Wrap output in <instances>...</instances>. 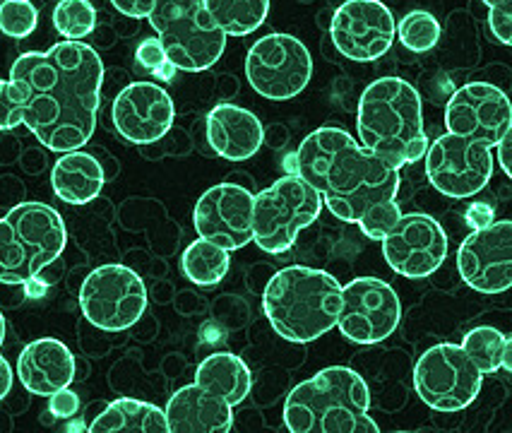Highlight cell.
<instances>
[{
	"label": "cell",
	"instance_id": "cell-20",
	"mask_svg": "<svg viewBox=\"0 0 512 433\" xmlns=\"http://www.w3.org/2000/svg\"><path fill=\"white\" fill-rule=\"evenodd\" d=\"M164 414L169 433H229L234 426V407L198 383L176 390Z\"/></svg>",
	"mask_w": 512,
	"mask_h": 433
},
{
	"label": "cell",
	"instance_id": "cell-30",
	"mask_svg": "<svg viewBox=\"0 0 512 433\" xmlns=\"http://www.w3.org/2000/svg\"><path fill=\"white\" fill-rule=\"evenodd\" d=\"M395 39L412 53H428L440 41V22L426 10H412L395 25Z\"/></svg>",
	"mask_w": 512,
	"mask_h": 433
},
{
	"label": "cell",
	"instance_id": "cell-1",
	"mask_svg": "<svg viewBox=\"0 0 512 433\" xmlns=\"http://www.w3.org/2000/svg\"><path fill=\"white\" fill-rule=\"evenodd\" d=\"M104 63L85 41L22 53L0 80V130L27 126L51 152L82 150L97 128Z\"/></svg>",
	"mask_w": 512,
	"mask_h": 433
},
{
	"label": "cell",
	"instance_id": "cell-13",
	"mask_svg": "<svg viewBox=\"0 0 512 433\" xmlns=\"http://www.w3.org/2000/svg\"><path fill=\"white\" fill-rule=\"evenodd\" d=\"M402 320V301L392 284L378 277H356L342 287L337 325L349 342L378 344L388 340Z\"/></svg>",
	"mask_w": 512,
	"mask_h": 433
},
{
	"label": "cell",
	"instance_id": "cell-3",
	"mask_svg": "<svg viewBox=\"0 0 512 433\" xmlns=\"http://www.w3.org/2000/svg\"><path fill=\"white\" fill-rule=\"evenodd\" d=\"M356 130L361 145L397 171L428 150L421 97L402 77H378L363 90Z\"/></svg>",
	"mask_w": 512,
	"mask_h": 433
},
{
	"label": "cell",
	"instance_id": "cell-10",
	"mask_svg": "<svg viewBox=\"0 0 512 433\" xmlns=\"http://www.w3.org/2000/svg\"><path fill=\"white\" fill-rule=\"evenodd\" d=\"M246 77L260 97L289 102L306 90L313 77L308 46L291 34L272 32L258 39L246 53Z\"/></svg>",
	"mask_w": 512,
	"mask_h": 433
},
{
	"label": "cell",
	"instance_id": "cell-22",
	"mask_svg": "<svg viewBox=\"0 0 512 433\" xmlns=\"http://www.w3.org/2000/svg\"><path fill=\"white\" fill-rule=\"evenodd\" d=\"M207 142L212 152L229 162H246L265 142L263 123L253 111L236 104H219L207 114Z\"/></svg>",
	"mask_w": 512,
	"mask_h": 433
},
{
	"label": "cell",
	"instance_id": "cell-27",
	"mask_svg": "<svg viewBox=\"0 0 512 433\" xmlns=\"http://www.w3.org/2000/svg\"><path fill=\"white\" fill-rule=\"evenodd\" d=\"M460 347L484 376L498 371H512V340L491 325H479L464 335Z\"/></svg>",
	"mask_w": 512,
	"mask_h": 433
},
{
	"label": "cell",
	"instance_id": "cell-6",
	"mask_svg": "<svg viewBox=\"0 0 512 433\" xmlns=\"http://www.w3.org/2000/svg\"><path fill=\"white\" fill-rule=\"evenodd\" d=\"M133 20H147L176 70L202 73L224 56L226 37L212 27L202 0H111Z\"/></svg>",
	"mask_w": 512,
	"mask_h": 433
},
{
	"label": "cell",
	"instance_id": "cell-17",
	"mask_svg": "<svg viewBox=\"0 0 512 433\" xmlns=\"http://www.w3.org/2000/svg\"><path fill=\"white\" fill-rule=\"evenodd\" d=\"M457 270L469 289L479 294H503L512 284V222L493 219L474 229L457 251Z\"/></svg>",
	"mask_w": 512,
	"mask_h": 433
},
{
	"label": "cell",
	"instance_id": "cell-33",
	"mask_svg": "<svg viewBox=\"0 0 512 433\" xmlns=\"http://www.w3.org/2000/svg\"><path fill=\"white\" fill-rule=\"evenodd\" d=\"M488 8V29H491L493 39L498 44L510 46L512 44V13H510V0H484Z\"/></svg>",
	"mask_w": 512,
	"mask_h": 433
},
{
	"label": "cell",
	"instance_id": "cell-4",
	"mask_svg": "<svg viewBox=\"0 0 512 433\" xmlns=\"http://www.w3.org/2000/svg\"><path fill=\"white\" fill-rule=\"evenodd\" d=\"M368 409L371 393L359 373L327 366L287 395L284 426L291 433H380Z\"/></svg>",
	"mask_w": 512,
	"mask_h": 433
},
{
	"label": "cell",
	"instance_id": "cell-5",
	"mask_svg": "<svg viewBox=\"0 0 512 433\" xmlns=\"http://www.w3.org/2000/svg\"><path fill=\"white\" fill-rule=\"evenodd\" d=\"M342 284L330 272L289 265L272 275L263 292V311L282 340L315 342L335 330Z\"/></svg>",
	"mask_w": 512,
	"mask_h": 433
},
{
	"label": "cell",
	"instance_id": "cell-21",
	"mask_svg": "<svg viewBox=\"0 0 512 433\" xmlns=\"http://www.w3.org/2000/svg\"><path fill=\"white\" fill-rule=\"evenodd\" d=\"M17 378L32 395L49 397L75 381V357L61 340L29 342L17 359Z\"/></svg>",
	"mask_w": 512,
	"mask_h": 433
},
{
	"label": "cell",
	"instance_id": "cell-29",
	"mask_svg": "<svg viewBox=\"0 0 512 433\" xmlns=\"http://www.w3.org/2000/svg\"><path fill=\"white\" fill-rule=\"evenodd\" d=\"M97 27V10L89 0H58L53 8V29L65 41H82Z\"/></svg>",
	"mask_w": 512,
	"mask_h": 433
},
{
	"label": "cell",
	"instance_id": "cell-15",
	"mask_svg": "<svg viewBox=\"0 0 512 433\" xmlns=\"http://www.w3.org/2000/svg\"><path fill=\"white\" fill-rule=\"evenodd\" d=\"M445 128L450 135L496 147L512 130L508 94L488 82H469L452 92L445 106Z\"/></svg>",
	"mask_w": 512,
	"mask_h": 433
},
{
	"label": "cell",
	"instance_id": "cell-12",
	"mask_svg": "<svg viewBox=\"0 0 512 433\" xmlns=\"http://www.w3.org/2000/svg\"><path fill=\"white\" fill-rule=\"evenodd\" d=\"M424 159L428 181L445 198H474L484 191L493 176L491 147L450 133L433 140Z\"/></svg>",
	"mask_w": 512,
	"mask_h": 433
},
{
	"label": "cell",
	"instance_id": "cell-23",
	"mask_svg": "<svg viewBox=\"0 0 512 433\" xmlns=\"http://www.w3.org/2000/svg\"><path fill=\"white\" fill-rule=\"evenodd\" d=\"M106 183L104 166L94 154L82 150L63 152L51 169V188L63 203L87 205L99 198Z\"/></svg>",
	"mask_w": 512,
	"mask_h": 433
},
{
	"label": "cell",
	"instance_id": "cell-38",
	"mask_svg": "<svg viewBox=\"0 0 512 433\" xmlns=\"http://www.w3.org/2000/svg\"><path fill=\"white\" fill-rule=\"evenodd\" d=\"M5 342V318H3V311H0V347H3Z\"/></svg>",
	"mask_w": 512,
	"mask_h": 433
},
{
	"label": "cell",
	"instance_id": "cell-28",
	"mask_svg": "<svg viewBox=\"0 0 512 433\" xmlns=\"http://www.w3.org/2000/svg\"><path fill=\"white\" fill-rule=\"evenodd\" d=\"M231 253L217 243L198 239L193 241L181 255V272L186 280L198 287H214L229 275Z\"/></svg>",
	"mask_w": 512,
	"mask_h": 433
},
{
	"label": "cell",
	"instance_id": "cell-16",
	"mask_svg": "<svg viewBox=\"0 0 512 433\" xmlns=\"http://www.w3.org/2000/svg\"><path fill=\"white\" fill-rule=\"evenodd\" d=\"M395 17L380 0H344L332 15L330 37L344 58L371 63L395 44Z\"/></svg>",
	"mask_w": 512,
	"mask_h": 433
},
{
	"label": "cell",
	"instance_id": "cell-9",
	"mask_svg": "<svg viewBox=\"0 0 512 433\" xmlns=\"http://www.w3.org/2000/svg\"><path fill=\"white\" fill-rule=\"evenodd\" d=\"M484 373L472 364L460 344L440 342L428 347L414 366V390L436 412H462L481 393Z\"/></svg>",
	"mask_w": 512,
	"mask_h": 433
},
{
	"label": "cell",
	"instance_id": "cell-32",
	"mask_svg": "<svg viewBox=\"0 0 512 433\" xmlns=\"http://www.w3.org/2000/svg\"><path fill=\"white\" fill-rule=\"evenodd\" d=\"M135 58H138V63L147 70V73L159 77V80L169 82L176 73V68L169 63V58H166V53L162 49V44H159V39H145V41H142V44L138 46V51H135Z\"/></svg>",
	"mask_w": 512,
	"mask_h": 433
},
{
	"label": "cell",
	"instance_id": "cell-18",
	"mask_svg": "<svg viewBox=\"0 0 512 433\" xmlns=\"http://www.w3.org/2000/svg\"><path fill=\"white\" fill-rule=\"evenodd\" d=\"M200 239L234 253L253 241V193L238 183H217L200 195L193 212Z\"/></svg>",
	"mask_w": 512,
	"mask_h": 433
},
{
	"label": "cell",
	"instance_id": "cell-19",
	"mask_svg": "<svg viewBox=\"0 0 512 433\" xmlns=\"http://www.w3.org/2000/svg\"><path fill=\"white\" fill-rule=\"evenodd\" d=\"M176 109L171 94L154 82H130L111 106L116 133L133 145H152L174 126Z\"/></svg>",
	"mask_w": 512,
	"mask_h": 433
},
{
	"label": "cell",
	"instance_id": "cell-36",
	"mask_svg": "<svg viewBox=\"0 0 512 433\" xmlns=\"http://www.w3.org/2000/svg\"><path fill=\"white\" fill-rule=\"evenodd\" d=\"M493 150H496V157H498V164H500V169H503V174L505 176H512V169H510V154H512V130L508 135H503V138H500V142L496 147H493Z\"/></svg>",
	"mask_w": 512,
	"mask_h": 433
},
{
	"label": "cell",
	"instance_id": "cell-37",
	"mask_svg": "<svg viewBox=\"0 0 512 433\" xmlns=\"http://www.w3.org/2000/svg\"><path fill=\"white\" fill-rule=\"evenodd\" d=\"M13 366L8 364V359L0 357V402L5 400V395L10 393V388H13Z\"/></svg>",
	"mask_w": 512,
	"mask_h": 433
},
{
	"label": "cell",
	"instance_id": "cell-25",
	"mask_svg": "<svg viewBox=\"0 0 512 433\" xmlns=\"http://www.w3.org/2000/svg\"><path fill=\"white\" fill-rule=\"evenodd\" d=\"M195 383L236 407L250 395L253 376L241 357L231 352H214L200 361L198 371H195Z\"/></svg>",
	"mask_w": 512,
	"mask_h": 433
},
{
	"label": "cell",
	"instance_id": "cell-7",
	"mask_svg": "<svg viewBox=\"0 0 512 433\" xmlns=\"http://www.w3.org/2000/svg\"><path fill=\"white\" fill-rule=\"evenodd\" d=\"M63 217L46 203H20L0 217V284H32L65 251Z\"/></svg>",
	"mask_w": 512,
	"mask_h": 433
},
{
	"label": "cell",
	"instance_id": "cell-26",
	"mask_svg": "<svg viewBox=\"0 0 512 433\" xmlns=\"http://www.w3.org/2000/svg\"><path fill=\"white\" fill-rule=\"evenodd\" d=\"M212 27L219 29L226 39L248 37L263 27L270 15V0H202Z\"/></svg>",
	"mask_w": 512,
	"mask_h": 433
},
{
	"label": "cell",
	"instance_id": "cell-2",
	"mask_svg": "<svg viewBox=\"0 0 512 433\" xmlns=\"http://www.w3.org/2000/svg\"><path fill=\"white\" fill-rule=\"evenodd\" d=\"M289 171L311 183L332 215L359 224L373 241L383 239L402 215L397 205L400 171L342 128L323 126L306 135L289 159Z\"/></svg>",
	"mask_w": 512,
	"mask_h": 433
},
{
	"label": "cell",
	"instance_id": "cell-34",
	"mask_svg": "<svg viewBox=\"0 0 512 433\" xmlns=\"http://www.w3.org/2000/svg\"><path fill=\"white\" fill-rule=\"evenodd\" d=\"M49 412L56 419L75 417V414L80 412V397H77V393L70 390V385H68V388L56 390V393L49 395Z\"/></svg>",
	"mask_w": 512,
	"mask_h": 433
},
{
	"label": "cell",
	"instance_id": "cell-31",
	"mask_svg": "<svg viewBox=\"0 0 512 433\" xmlns=\"http://www.w3.org/2000/svg\"><path fill=\"white\" fill-rule=\"evenodd\" d=\"M39 25V10L32 0L0 3V32L10 39H27Z\"/></svg>",
	"mask_w": 512,
	"mask_h": 433
},
{
	"label": "cell",
	"instance_id": "cell-11",
	"mask_svg": "<svg viewBox=\"0 0 512 433\" xmlns=\"http://www.w3.org/2000/svg\"><path fill=\"white\" fill-rule=\"evenodd\" d=\"M80 308L94 328L123 332L147 311V287L128 265L109 263L92 270L80 289Z\"/></svg>",
	"mask_w": 512,
	"mask_h": 433
},
{
	"label": "cell",
	"instance_id": "cell-24",
	"mask_svg": "<svg viewBox=\"0 0 512 433\" xmlns=\"http://www.w3.org/2000/svg\"><path fill=\"white\" fill-rule=\"evenodd\" d=\"M89 433H169L162 407L133 397H121L106 405L87 426Z\"/></svg>",
	"mask_w": 512,
	"mask_h": 433
},
{
	"label": "cell",
	"instance_id": "cell-35",
	"mask_svg": "<svg viewBox=\"0 0 512 433\" xmlns=\"http://www.w3.org/2000/svg\"><path fill=\"white\" fill-rule=\"evenodd\" d=\"M493 222V210L484 203H474L467 210V224L472 229H484Z\"/></svg>",
	"mask_w": 512,
	"mask_h": 433
},
{
	"label": "cell",
	"instance_id": "cell-8",
	"mask_svg": "<svg viewBox=\"0 0 512 433\" xmlns=\"http://www.w3.org/2000/svg\"><path fill=\"white\" fill-rule=\"evenodd\" d=\"M323 212V198L301 176H282L253 195V241L260 251L282 255Z\"/></svg>",
	"mask_w": 512,
	"mask_h": 433
},
{
	"label": "cell",
	"instance_id": "cell-14",
	"mask_svg": "<svg viewBox=\"0 0 512 433\" xmlns=\"http://www.w3.org/2000/svg\"><path fill=\"white\" fill-rule=\"evenodd\" d=\"M380 243L390 268L409 280L433 275L448 258V234L424 212H402Z\"/></svg>",
	"mask_w": 512,
	"mask_h": 433
}]
</instances>
